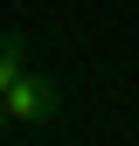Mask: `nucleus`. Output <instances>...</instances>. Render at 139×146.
Masks as SVG:
<instances>
[{
  "mask_svg": "<svg viewBox=\"0 0 139 146\" xmlns=\"http://www.w3.org/2000/svg\"><path fill=\"white\" fill-rule=\"evenodd\" d=\"M0 104H7V125H49L63 111V90H56V77H42V70H21V77L0 90Z\"/></svg>",
  "mask_w": 139,
  "mask_h": 146,
  "instance_id": "f257e3e1",
  "label": "nucleus"
},
{
  "mask_svg": "<svg viewBox=\"0 0 139 146\" xmlns=\"http://www.w3.org/2000/svg\"><path fill=\"white\" fill-rule=\"evenodd\" d=\"M21 70H35V63H28V42H21V35H0V90L21 77Z\"/></svg>",
  "mask_w": 139,
  "mask_h": 146,
  "instance_id": "f03ea898",
  "label": "nucleus"
},
{
  "mask_svg": "<svg viewBox=\"0 0 139 146\" xmlns=\"http://www.w3.org/2000/svg\"><path fill=\"white\" fill-rule=\"evenodd\" d=\"M0 132H7V104H0Z\"/></svg>",
  "mask_w": 139,
  "mask_h": 146,
  "instance_id": "7ed1b4c3",
  "label": "nucleus"
}]
</instances>
